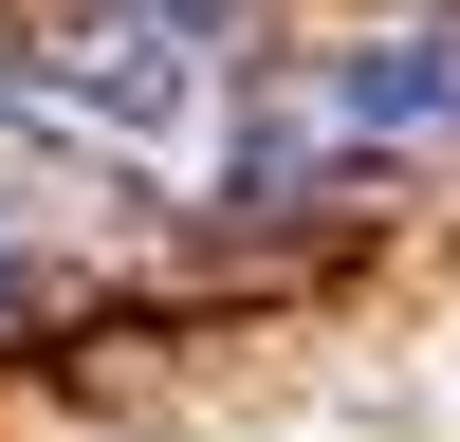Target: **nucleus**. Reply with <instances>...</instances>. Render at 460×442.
Returning <instances> with one entry per match:
<instances>
[{
    "label": "nucleus",
    "mask_w": 460,
    "mask_h": 442,
    "mask_svg": "<svg viewBox=\"0 0 460 442\" xmlns=\"http://www.w3.org/2000/svg\"><path fill=\"white\" fill-rule=\"evenodd\" d=\"M19 93H56V110H93V129L166 147L184 110H203V74H184V37H166V19H129V0H93V19L19 37Z\"/></svg>",
    "instance_id": "f257e3e1"
},
{
    "label": "nucleus",
    "mask_w": 460,
    "mask_h": 442,
    "mask_svg": "<svg viewBox=\"0 0 460 442\" xmlns=\"http://www.w3.org/2000/svg\"><path fill=\"white\" fill-rule=\"evenodd\" d=\"M0 332H19V258H0Z\"/></svg>",
    "instance_id": "7ed1b4c3"
},
{
    "label": "nucleus",
    "mask_w": 460,
    "mask_h": 442,
    "mask_svg": "<svg viewBox=\"0 0 460 442\" xmlns=\"http://www.w3.org/2000/svg\"><path fill=\"white\" fill-rule=\"evenodd\" d=\"M332 129H460V37H368V56H332Z\"/></svg>",
    "instance_id": "f03ea898"
}]
</instances>
